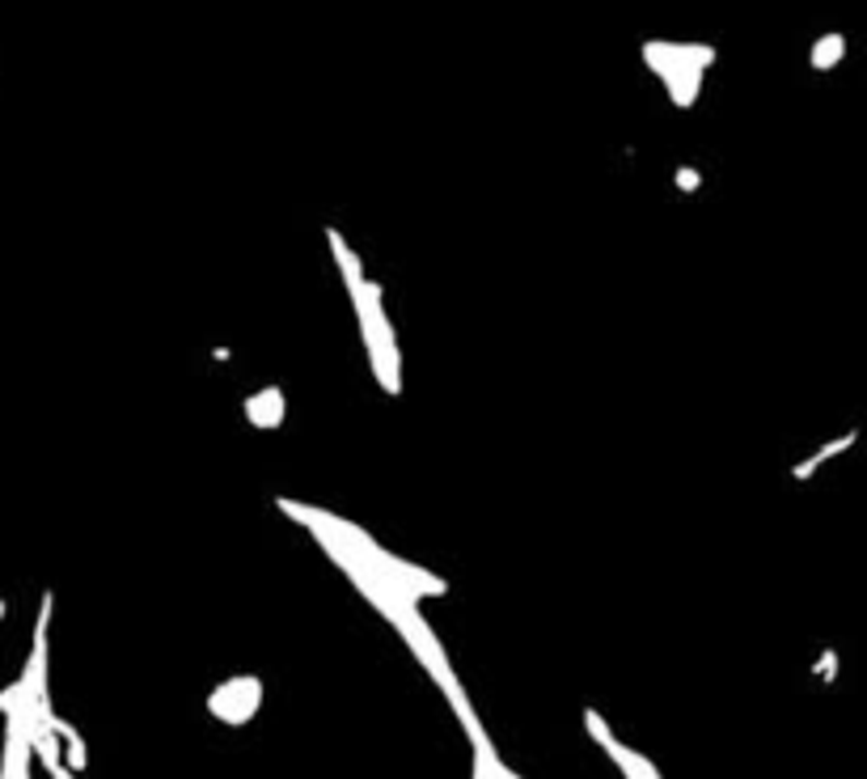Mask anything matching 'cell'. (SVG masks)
<instances>
[{"label":"cell","mask_w":867,"mask_h":779,"mask_svg":"<svg viewBox=\"0 0 867 779\" xmlns=\"http://www.w3.org/2000/svg\"><path fill=\"white\" fill-rule=\"evenodd\" d=\"M326 242H330V254L339 263V276H344L347 292H351V305H356V322H360V339L369 348V360H373V373L382 382L385 394H402V356H398V339H394V326L382 310V288L373 280H364V267L356 259V250L344 242L339 229H326Z\"/></svg>","instance_id":"obj_1"},{"label":"cell","mask_w":867,"mask_h":779,"mask_svg":"<svg viewBox=\"0 0 867 779\" xmlns=\"http://www.w3.org/2000/svg\"><path fill=\"white\" fill-rule=\"evenodd\" d=\"M643 64L657 72L660 85L669 89V103L677 110H690L702 76L715 64V47L711 43H664V38H648L643 47Z\"/></svg>","instance_id":"obj_2"},{"label":"cell","mask_w":867,"mask_h":779,"mask_svg":"<svg viewBox=\"0 0 867 779\" xmlns=\"http://www.w3.org/2000/svg\"><path fill=\"white\" fill-rule=\"evenodd\" d=\"M263 704V682L258 678H229L208 695V711L225 724H245Z\"/></svg>","instance_id":"obj_3"},{"label":"cell","mask_w":867,"mask_h":779,"mask_svg":"<svg viewBox=\"0 0 867 779\" xmlns=\"http://www.w3.org/2000/svg\"><path fill=\"white\" fill-rule=\"evenodd\" d=\"M585 724H589L592 742L601 745V750H605V754L618 763V771H623L626 779H660V771L652 767V763H648V758H643V754H635L630 745H623L618 738H614V733H610V724L601 720V711H597V708H585Z\"/></svg>","instance_id":"obj_4"},{"label":"cell","mask_w":867,"mask_h":779,"mask_svg":"<svg viewBox=\"0 0 867 779\" xmlns=\"http://www.w3.org/2000/svg\"><path fill=\"white\" fill-rule=\"evenodd\" d=\"M245 420L254 428H263V432H272V428L284 424V389L267 386V389H258V394H250V398H245Z\"/></svg>","instance_id":"obj_5"},{"label":"cell","mask_w":867,"mask_h":779,"mask_svg":"<svg viewBox=\"0 0 867 779\" xmlns=\"http://www.w3.org/2000/svg\"><path fill=\"white\" fill-rule=\"evenodd\" d=\"M855 441H859V428H851V432H842V436H838V441H830V445H821V450H817V454H808V458L799 462L796 470H792V475H796V479H808V475H817V470H821V466H826V462L830 458H838V454H846V450H851V445H855Z\"/></svg>","instance_id":"obj_6"},{"label":"cell","mask_w":867,"mask_h":779,"mask_svg":"<svg viewBox=\"0 0 867 779\" xmlns=\"http://www.w3.org/2000/svg\"><path fill=\"white\" fill-rule=\"evenodd\" d=\"M842 56H846V38L842 35H821L812 43V51H808V64L817 72H830L842 64Z\"/></svg>","instance_id":"obj_7"},{"label":"cell","mask_w":867,"mask_h":779,"mask_svg":"<svg viewBox=\"0 0 867 779\" xmlns=\"http://www.w3.org/2000/svg\"><path fill=\"white\" fill-rule=\"evenodd\" d=\"M677 178H682V187H698V175H690V170H682Z\"/></svg>","instance_id":"obj_8"},{"label":"cell","mask_w":867,"mask_h":779,"mask_svg":"<svg viewBox=\"0 0 867 779\" xmlns=\"http://www.w3.org/2000/svg\"><path fill=\"white\" fill-rule=\"evenodd\" d=\"M0 614H4V602H0Z\"/></svg>","instance_id":"obj_9"}]
</instances>
